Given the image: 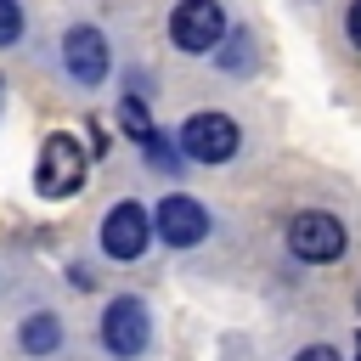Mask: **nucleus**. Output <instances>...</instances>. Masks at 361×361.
Segmentation results:
<instances>
[{
    "instance_id": "obj_10",
    "label": "nucleus",
    "mask_w": 361,
    "mask_h": 361,
    "mask_svg": "<svg viewBox=\"0 0 361 361\" xmlns=\"http://www.w3.org/2000/svg\"><path fill=\"white\" fill-rule=\"evenodd\" d=\"M118 124H124V135L135 141V147H147L158 130H152V118H147V107H141V96H124L118 102Z\"/></svg>"
},
{
    "instance_id": "obj_4",
    "label": "nucleus",
    "mask_w": 361,
    "mask_h": 361,
    "mask_svg": "<svg viewBox=\"0 0 361 361\" xmlns=\"http://www.w3.org/2000/svg\"><path fill=\"white\" fill-rule=\"evenodd\" d=\"M102 344L118 355V361H135L147 344H152V316H147V305L141 299H113L107 310H102Z\"/></svg>"
},
{
    "instance_id": "obj_1",
    "label": "nucleus",
    "mask_w": 361,
    "mask_h": 361,
    "mask_svg": "<svg viewBox=\"0 0 361 361\" xmlns=\"http://www.w3.org/2000/svg\"><path fill=\"white\" fill-rule=\"evenodd\" d=\"M85 147L73 141V135H45V147H39V169H34V180H39V197H73L79 186H85Z\"/></svg>"
},
{
    "instance_id": "obj_12",
    "label": "nucleus",
    "mask_w": 361,
    "mask_h": 361,
    "mask_svg": "<svg viewBox=\"0 0 361 361\" xmlns=\"http://www.w3.org/2000/svg\"><path fill=\"white\" fill-rule=\"evenodd\" d=\"M17 39H23V6L0 0V45H17Z\"/></svg>"
},
{
    "instance_id": "obj_6",
    "label": "nucleus",
    "mask_w": 361,
    "mask_h": 361,
    "mask_svg": "<svg viewBox=\"0 0 361 361\" xmlns=\"http://www.w3.org/2000/svg\"><path fill=\"white\" fill-rule=\"evenodd\" d=\"M152 243V214L141 203H113L102 220V248L113 259H141V248Z\"/></svg>"
},
{
    "instance_id": "obj_5",
    "label": "nucleus",
    "mask_w": 361,
    "mask_h": 361,
    "mask_svg": "<svg viewBox=\"0 0 361 361\" xmlns=\"http://www.w3.org/2000/svg\"><path fill=\"white\" fill-rule=\"evenodd\" d=\"M237 118H226V113H192L186 124H180V152L192 158V164H226L231 152H237Z\"/></svg>"
},
{
    "instance_id": "obj_16",
    "label": "nucleus",
    "mask_w": 361,
    "mask_h": 361,
    "mask_svg": "<svg viewBox=\"0 0 361 361\" xmlns=\"http://www.w3.org/2000/svg\"><path fill=\"white\" fill-rule=\"evenodd\" d=\"M355 316H361V293H355Z\"/></svg>"
},
{
    "instance_id": "obj_15",
    "label": "nucleus",
    "mask_w": 361,
    "mask_h": 361,
    "mask_svg": "<svg viewBox=\"0 0 361 361\" xmlns=\"http://www.w3.org/2000/svg\"><path fill=\"white\" fill-rule=\"evenodd\" d=\"M293 361H338V350H327V344H310V350H299Z\"/></svg>"
},
{
    "instance_id": "obj_14",
    "label": "nucleus",
    "mask_w": 361,
    "mask_h": 361,
    "mask_svg": "<svg viewBox=\"0 0 361 361\" xmlns=\"http://www.w3.org/2000/svg\"><path fill=\"white\" fill-rule=\"evenodd\" d=\"M344 28H350V45H361V0H350V17H344Z\"/></svg>"
},
{
    "instance_id": "obj_13",
    "label": "nucleus",
    "mask_w": 361,
    "mask_h": 361,
    "mask_svg": "<svg viewBox=\"0 0 361 361\" xmlns=\"http://www.w3.org/2000/svg\"><path fill=\"white\" fill-rule=\"evenodd\" d=\"M141 152H147V164H152V169H164V175H175V152H169V141H164V135H152V141H147Z\"/></svg>"
},
{
    "instance_id": "obj_2",
    "label": "nucleus",
    "mask_w": 361,
    "mask_h": 361,
    "mask_svg": "<svg viewBox=\"0 0 361 361\" xmlns=\"http://www.w3.org/2000/svg\"><path fill=\"white\" fill-rule=\"evenodd\" d=\"M288 248H293L299 259H310V265H327V259H338V254L350 248V231L338 226V214L305 209V214L288 220Z\"/></svg>"
},
{
    "instance_id": "obj_9",
    "label": "nucleus",
    "mask_w": 361,
    "mask_h": 361,
    "mask_svg": "<svg viewBox=\"0 0 361 361\" xmlns=\"http://www.w3.org/2000/svg\"><path fill=\"white\" fill-rule=\"evenodd\" d=\"M17 344H23V355H51V350L62 344V322H56L51 310H39V316H23V327H17Z\"/></svg>"
},
{
    "instance_id": "obj_17",
    "label": "nucleus",
    "mask_w": 361,
    "mask_h": 361,
    "mask_svg": "<svg viewBox=\"0 0 361 361\" xmlns=\"http://www.w3.org/2000/svg\"><path fill=\"white\" fill-rule=\"evenodd\" d=\"M355 355H361V350H355Z\"/></svg>"
},
{
    "instance_id": "obj_7",
    "label": "nucleus",
    "mask_w": 361,
    "mask_h": 361,
    "mask_svg": "<svg viewBox=\"0 0 361 361\" xmlns=\"http://www.w3.org/2000/svg\"><path fill=\"white\" fill-rule=\"evenodd\" d=\"M152 231L164 237V243H175V248H192V243H203L209 237V209L197 203V197H164L158 203V214H152Z\"/></svg>"
},
{
    "instance_id": "obj_11",
    "label": "nucleus",
    "mask_w": 361,
    "mask_h": 361,
    "mask_svg": "<svg viewBox=\"0 0 361 361\" xmlns=\"http://www.w3.org/2000/svg\"><path fill=\"white\" fill-rule=\"evenodd\" d=\"M226 45H231V51H220V62H226L231 73H243V68L254 62V51H248V28H237V34L226 39Z\"/></svg>"
},
{
    "instance_id": "obj_8",
    "label": "nucleus",
    "mask_w": 361,
    "mask_h": 361,
    "mask_svg": "<svg viewBox=\"0 0 361 361\" xmlns=\"http://www.w3.org/2000/svg\"><path fill=\"white\" fill-rule=\"evenodd\" d=\"M62 62H68V73H73L79 85H102V79H107V39L79 23V28H68V39H62Z\"/></svg>"
},
{
    "instance_id": "obj_3",
    "label": "nucleus",
    "mask_w": 361,
    "mask_h": 361,
    "mask_svg": "<svg viewBox=\"0 0 361 361\" xmlns=\"http://www.w3.org/2000/svg\"><path fill=\"white\" fill-rule=\"evenodd\" d=\"M169 39H175L186 56L220 51V39H226V11H220V0H180L175 17H169Z\"/></svg>"
}]
</instances>
